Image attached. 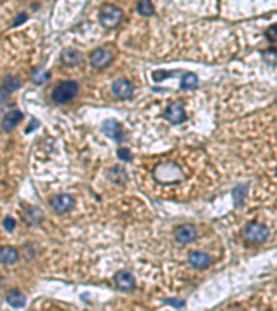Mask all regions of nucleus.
<instances>
[{"label":"nucleus","mask_w":277,"mask_h":311,"mask_svg":"<svg viewBox=\"0 0 277 311\" xmlns=\"http://www.w3.org/2000/svg\"><path fill=\"white\" fill-rule=\"evenodd\" d=\"M154 180L160 184H172L183 180V170L175 162L158 163L153 170Z\"/></svg>","instance_id":"nucleus-1"},{"label":"nucleus","mask_w":277,"mask_h":311,"mask_svg":"<svg viewBox=\"0 0 277 311\" xmlns=\"http://www.w3.org/2000/svg\"><path fill=\"white\" fill-rule=\"evenodd\" d=\"M79 84L75 80H64L58 83L52 91V100L56 104H67L77 97Z\"/></svg>","instance_id":"nucleus-2"},{"label":"nucleus","mask_w":277,"mask_h":311,"mask_svg":"<svg viewBox=\"0 0 277 311\" xmlns=\"http://www.w3.org/2000/svg\"><path fill=\"white\" fill-rule=\"evenodd\" d=\"M123 13L119 7L114 4H103L98 13V21L104 28H115L122 20Z\"/></svg>","instance_id":"nucleus-3"},{"label":"nucleus","mask_w":277,"mask_h":311,"mask_svg":"<svg viewBox=\"0 0 277 311\" xmlns=\"http://www.w3.org/2000/svg\"><path fill=\"white\" fill-rule=\"evenodd\" d=\"M243 235H244L245 240L251 244H261V242L268 240L269 228L261 223H248L243 228Z\"/></svg>","instance_id":"nucleus-4"},{"label":"nucleus","mask_w":277,"mask_h":311,"mask_svg":"<svg viewBox=\"0 0 277 311\" xmlns=\"http://www.w3.org/2000/svg\"><path fill=\"white\" fill-rule=\"evenodd\" d=\"M162 117L167 119L168 122L174 124H179L186 121V112L183 108V104L181 101H175L169 104L167 108L162 112Z\"/></svg>","instance_id":"nucleus-5"},{"label":"nucleus","mask_w":277,"mask_h":311,"mask_svg":"<svg viewBox=\"0 0 277 311\" xmlns=\"http://www.w3.org/2000/svg\"><path fill=\"white\" fill-rule=\"evenodd\" d=\"M50 205H52L53 210L58 214H63V213H67V212H70L74 205H75V199H74V196L70 194H60V195H56L54 198L52 199L50 202Z\"/></svg>","instance_id":"nucleus-6"},{"label":"nucleus","mask_w":277,"mask_h":311,"mask_svg":"<svg viewBox=\"0 0 277 311\" xmlns=\"http://www.w3.org/2000/svg\"><path fill=\"white\" fill-rule=\"evenodd\" d=\"M89 60H91V64L93 68L101 69V68H107L112 62V56H111V53L108 50L96 49L94 52L91 53Z\"/></svg>","instance_id":"nucleus-7"},{"label":"nucleus","mask_w":277,"mask_h":311,"mask_svg":"<svg viewBox=\"0 0 277 311\" xmlns=\"http://www.w3.org/2000/svg\"><path fill=\"white\" fill-rule=\"evenodd\" d=\"M114 284L119 291L122 292L133 291L136 286L135 277L126 270H121V271L116 272L115 277H114Z\"/></svg>","instance_id":"nucleus-8"},{"label":"nucleus","mask_w":277,"mask_h":311,"mask_svg":"<svg viewBox=\"0 0 277 311\" xmlns=\"http://www.w3.org/2000/svg\"><path fill=\"white\" fill-rule=\"evenodd\" d=\"M112 93L121 100H126V98L132 97L133 94V84L130 83L128 79H116L112 83Z\"/></svg>","instance_id":"nucleus-9"},{"label":"nucleus","mask_w":277,"mask_h":311,"mask_svg":"<svg viewBox=\"0 0 277 311\" xmlns=\"http://www.w3.org/2000/svg\"><path fill=\"white\" fill-rule=\"evenodd\" d=\"M103 130L105 131V134L111 138L116 140L118 143H122L125 140V133H123L122 126L119 122H116L114 119H107L103 124Z\"/></svg>","instance_id":"nucleus-10"},{"label":"nucleus","mask_w":277,"mask_h":311,"mask_svg":"<svg viewBox=\"0 0 277 311\" xmlns=\"http://www.w3.org/2000/svg\"><path fill=\"white\" fill-rule=\"evenodd\" d=\"M195 238H197V230L194 228V226L183 224L175 230V240L179 244H188L193 242Z\"/></svg>","instance_id":"nucleus-11"},{"label":"nucleus","mask_w":277,"mask_h":311,"mask_svg":"<svg viewBox=\"0 0 277 311\" xmlns=\"http://www.w3.org/2000/svg\"><path fill=\"white\" fill-rule=\"evenodd\" d=\"M60 60L65 66L72 68V66H77V65L81 64L84 61V57H82V53L78 52L77 49H64L61 52Z\"/></svg>","instance_id":"nucleus-12"},{"label":"nucleus","mask_w":277,"mask_h":311,"mask_svg":"<svg viewBox=\"0 0 277 311\" xmlns=\"http://www.w3.org/2000/svg\"><path fill=\"white\" fill-rule=\"evenodd\" d=\"M211 256L208 253L200 252V250H194L188 253V263L194 268H205L211 264Z\"/></svg>","instance_id":"nucleus-13"},{"label":"nucleus","mask_w":277,"mask_h":311,"mask_svg":"<svg viewBox=\"0 0 277 311\" xmlns=\"http://www.w3.org/2000/svg\"><path fill=\"white\" fill-rule=\"evenodd\" d=\"M24 119V114L18 110L10 111L8 114L4 115L3 118V122H1V129L4 131H11V130L17 126V124Z\"/></svg>","instance_id":"nucleus-14"},{"label":"nucleus","mask_w":277,"mask_h":311,"mask_svg":"<svg viewBox=\"0 0 277 311\" xmlns=\"http://www.w3.org/2000/svg\"><path fill=\"white\" fill-rule=\"evenodd\" d=\"M18 260V252L13 247H3L0 249V261L4 264H14Z\"/></svg>","instance_id":"nucleus-15"},{"label":"nucleus","mask_w":277,"mask_h":311,"mask_svg":"<svg viewBox=\"0 0 277 311\" xmlns=\"http://www.w3.org/2000/svg\"><path fill=\"white\" fill-rule=\"evenodd\" d=\"M6 300L8 305L14 307V309H19V307H24L25 306V296L17 289L10 291L6 295Z\"/></svg>","instance_id":"nucleus-16"},{"label":"nucleus","mask_w":277,"mask_h":311,"mask_svg":"<svg viewBox=\"0 0 277 311\" xmlns=\"http://www.w3.org/2000/svg\"><path fill=\"white\" fill-rule=\"evenodd\" d=\"M198 86V78L193 72H187L183 75L181 82V87L183 90H193Z\"/></svg>","instance_id":"nucleus-17"},{"label":"nucleus","mask_w":277,"mask_h":311,"mask_svg":"<svg viewBox=\"0 0 277 311\" xmlns=\"http://www.w3.org/2000/svg\"><path fill=\"white\" fill-rule=\"evenodd\" d=\"M50 78V72L45 71L43 68H33L32 72H31V79H32L33 83L36 84H43L45 82H47Z\"/></svg>","instance_id":"nucleus-18"},{"label":"nucleus","mask_w":277,"mask_h":311,"mask_svg":"<svg viewBox=\"0 0 277 311\" xmlns=\"http://www.w3.org/2000/svg\"><path fill=\"white\" fill-rule=\"evenodd\" d=\"M22 86V80L18 76H14V75H7L4 80H3V87L8 91H15L18 90L19 87Z\"/></svg>","instance_id":"nucleus-19"},{"label":"nucleus","mask_w":277,"mask_h":311,"mask_svg":"<svg viewBox=\"0 0 277 311\" xmlns=\"http://www.w3.org/2000/svg\"><path fill=\"white\" fill-rule=\"evenodd\" d=\"M136 8H137V13L143 15V17H150V15L154 14V6H153V3L150 0H140L137 3Z\"/></svg>","instance_id":"nucleus-20"},{"label":"nucleus","mask_w":277,"mask_h":311,"mask_svg":"<svg viewBox=\"0 0 277 311\" xmlns=\"http://www.w3.org/2000/svg\"><path fill=\"white\" fill-rule=\"evenodd\" d=\"M245 195H247V184H241L233 189V198L236 202V206H241V203L245 199Z\"/></svg>","instance_id":"nucleus-21"},{"label":"nucleus","mask_w":277,"mask_h":311,"mask_svg":"<svg viewBox=\"0 0 277 311\" xmlns=\"http://www.w3.org/2000/svg\"><path fill=\"white\" fill-rule=\"evenodd\" d=\"M262 57H264L265 61H266L269 65H272V66L276 65V50H275V49H268V50H265V52L262 53Z\"/></svg>","instance_id":"nucleus-22"},{"label":"nucleus","mask_w":277,"mask_h":311,"mask_svg":"<svg viewBox=\"0 0 277 311\" xmlns=\"http://www.w3.org/2000/svg\"><path fill=\"white\" fill-rule=\"evenodd\" d=\"M15 226H17V223H15V220H14L13 217H6V219L3 220V228H4L6 231H8V233H13Z\"/></svg>","instance_id":"nucleus-23"},{"label":"nucleus","mask_w":277,"mask_h":311,"mask_svg":"<svg viewBox=\"0 0 277 311\" xmlns=\"http://www.w3.org/2000/svg\"><path fill=\"white\" fill-rule=\"evenodd\" d=\"M265 35H266V38L271 43H276V25H272Z\"/></svg>","instance_id":"nucleus-24"},{"label":"nucleus","mask_w":277,"mask_h":311,"mask_svg":"<svg viewBox=\"0 0 277 311\" xmlns=\"http://www.w3.org/2000/svg\"><path fill=\"white\" fill-rule=\"evenodd\" d=\"M118 158L122 159V161H130L132 159L130 151L128 148H119L118 149Z\"/></svg>","instance_id":"nucleus-25"},{"label":"nucleus","mask_w":277,"mask_h":311,"mask_svg":"<svg viewBox=\"0 0 277 311\" xmlns=\"http://www.w3.org/2000/svg\"><path fill=\"white\" fill-rule=\"evenodd\" d=\"M164 303L175 306V307H183V306H185V300H183V299H165Z\"/></svg>","instance_id":"nucleus-26"},{"label":"nucleus","mask_w":277,"mask_h":311,"mask_svg":"<svg viewBox=\"0 0 277 311\" xmlns=\"http://www.w3.org/2000/svg\"><path fill=\"white\" fill-rule=\"evenodd\" d=\"M26 18H28V15H26L25 13H19L18 17H17V18H15V21H14V26L19 25V24H22V22H24Z\"/></svg>","instance_id":"nucleus-27"},{"label":"nucleus","mask_w":277,"mask_h":311,"mask_svg":"<svg viewBox=\"0 0 277 311\" xmlns=\"http://www.w3.org/2000/svg\"><path fill=\"white\" fill-rule=\"evenodd\" d=\"M8 94H10V91L6 90L4 87H0V103L6 101L7 98H8Z\"/></svg>","instance_id":"nucleus-28"},{"label":"nucleus","mask_w":277,"mask_h":311,"mask_svg":"<svg viewBox=\"0 0 277 311\" xmlns=\"http://www.w3.org/2000/svg\"><path fill=\"white\" fill-rule=\"evenodd\" d=\"M39 126V122H36L35 119H32V122H31V126H28L25 129V133H31L35 127H38Z\"/></svg>","instance_id":"nucleus-29"}]
</instances>
